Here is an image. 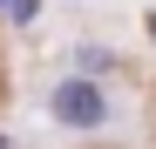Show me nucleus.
Listing matches in <instances>:
<instances>
[{
  "label": "nucleus",
  "mask_w": 156,
  "mask_h": 149,
  "mask_svg": "<svg viewBox=\"0 0 156 149\" xmlns=\"http://www.w3.org/2000/svg\"><path fill=\"white\" fill-rule=\"evenodd\" d=\"M0 88H7V81H0Z\"/></svg>",
  "instance_id": "nucleus-3"
},
{
  "label": "nucleus",
  "mask_w": 156,
  "mask_h": 149,
  "mask_svg": "<svg viewBox=\"0 0 156 149\" xmlns=\"http://www.w3.org/2000/svg\"><path fill=\"white\" fill-rule=\"evenodd\" d=\"M149 41H156V14H149Z\"/></svg>",
  "instance_id": "nucleus-2"
},
{
  "label": "nucleus",
  "mask_w": 156,
  "mask_h": 149,
  "mask_svg": "<svg viewBox=\"0 0 156 149\" xmlns=\"http://www.w3.org/2000/svg\"><path fill=\"white\" fill-rule=\"evenodd\" d=\"M48 115H55V129H102L109 122V88L95 74H61L48 88Z\"/></svg>",
  "instance_id": "nucleus-1"
}]
</instances>
